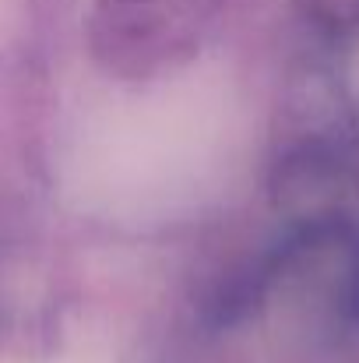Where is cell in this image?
<instances>
[{
    "label": "cell",
    "instance_id": "6da1fadb",
    "mask_svg": "<svg viewBox=\"0 0 359 363\" xmlns=\"http://www.w3.org/2000/svg\"><path fill=\"white\" fill-rule=\"evenodd\" d=\"M222 0H92V60L120 82H159L208 43Z\"/></svg>",
    "mask_w": 359,
    "mask_h": 363
},
{
    "label": "cell",
    "instance_id": "7a4b0ae2",
    "mask_svg": "<svg viewBox=\"0 0 359 363\" xmlns=\"http://www.w3.org/2000/svg\"><path fill=\"white\" fill-rule=\"evenodd\" d=\"M253 303L314 311L338 321L359 318V237L338 219L296 230L253 279Z\"/></svg>",
    "mask_w": 359,
    "mask_h": 363
}]
</instances>
